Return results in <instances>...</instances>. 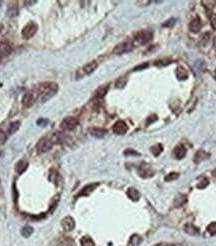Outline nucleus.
I'll list each match as a JSON object with an SVG mask.
<instances>
[{
    "label": "nucleus",
    "mask_w": 216,
    "mask_h": 246,
    "mask_svg": "<svg viewBox=\"0 0 216 246\" xmlns=\"http://www.w3.org/2000/svg\"><path fill=\"white\" fill-rule=\"evenodd\" d=\"M185 201H186V197H185L184 195H179L178 197H176L174 205H175L176 207H179V206H181V205H183V203Z\"/></svg>",
    "instance_id": "a878e982"
},
{
    "label": "nucleus",
    "mask_w": 216,
    "mask_h": 246,
    "mask_svg": "<svg viewBox=\"0 0 216 246\" xmlns=\"http://www.w3.org/2000/svg\"><path fill=\"white\" fill-rule=\"evenodd\" d=\"M201 3L204 5V7L206 8V9L211 10V9L214 8L215 4H216V1H211V0H210V1H202Z\"/></svg>",
    "instance_id": "cd10ccee"
},
{
    "label": "nucleus",
    "mask_w": 216,
    "mask_h": 246,
    "mask_svg": "<svg viewBox=\"0 0 216 246\" xmlns=\"http://www.w3.org/2000/svg\"><path fill=\"white\" fill-rule=\"evenodd\" d=\"M178 178V174L175 173V172H173V173H170V174H168V175H166L165 177V180L166 181H173V180H175V179Z\"/></svg>",
    "instance_id": "7c9ffc66"
},
{
    "label": "nucleus",
    "mask_w": 216,
    "mask_h": 246,
    "mask_svg": "<svg viewBox=\"0 0 216 246\" xmlns=\"http://www.w3.org/2000/svg\"><path fill=\"white\" fill-rule=\"evenodd\" d=\"M137 5H142V6H146V5L150 4V1H136Z\"/></svg>",
    "instance_id": "e433bc0d"
},
{
    "label": "nucleus",
    "mask_w": 216,
    "mask_h": 246,
    "mask_svg": "<svg viewBox=\"0 0 216 246\" xmlns=\"http://www.w3.org/2000/svg\"><path fill=\"white\" fill-rule=\"evenodd\" d=\"M11 46L7 43H1L0 44V54L1 55H8L11 52Z\"/></svg>",
    "instance_id": "412c9836"
},
{
    "label": "nucleus",
    "mask_w": 216,
    "mask_h": 246,
    "mask_svg": "<svg viewBox=\"0 0 216 246\" xmlns=\"http://www.w3.org/2000/svg\"><path fill=\"white\" fill-rule=\"evenodd\" d=\"M7 138V134L5 132H0V144H3Z\"/></svg>",
    "instance_id": "72a5a7b5"
},
{
    "label": "nucleus",
    "mask_w": 216,
    "mask_h": 246,
    "mask_svg": "<svg viewBox=\"0 0 216 246\" xmlns=\"http://www.w3.org/2000/svg\"><path fill=\"white\" fill-rule=\"evenodd\" d=\"M38 96H39L38 92H34V91L27 92V93H25L24 96H23L22 104L24 105V107L29 108V107H31L35 103V101L38 98Z\"/></svg>",
    "instance_id": "20e7f679"
},
{
    "label": "nucleus",
    "mask_w": 216,
    "mask_h": 246,
    "mask_svg": "<svg viewBox=\"0 0 216 246\" xmlns=\"http://www.w3.org/2000/svg\"><path fill=\"white\" fill-rule=\"evenodd\" d=\"M141 241V239L139 236H137V235H134V236H132V238L130 239V244L136 246L137 244H139Z\"/></svg>",
    "instance_id": "2f4dec72"
},
{
    "label": "nucleus",
    "mask_w": 216,
    "mask_h": 246,
    "mask_svg": "<svg viewBox=\"0 0 216 246\" xmlns=\"http://www.w3.org/2000/svg\"><path fill=\"white\" fill-rule=\"evenodd\" d=\"M207 230H208V232L210 234H216V222H213L211 224H209L208 225V227H207Z\"/></svg>",
    "instance_id": "c756f323"
},
{
    "label": "nucleus",
    "mask_w": 216,
    "mask_h": 246,
    "mask_svg": "<svg viewBox=\"0 0 216 246\" xmlns=\"http://www.w3.org/2000/svg\"><path fill=\"white\" fill-rule=\"evenodd\" d=\"M37 30H38L37 24L34 22H30L27 25H25V27L22 29V36L25 39H30L36 34Z\"/></svg>",
    "instance_id": "7ed1b4c3"
},
{
    "label": "nucleus",
    "mask_w": 216,
    "mask_h": 246,
    "mask_svg": "<svg viewBox=\"0 0 216 246\" xmlns=\"http://www.w3.org/2000/svg\"><path fill=\"white\" fill-rule=\"evenodd\" d=\"M168 246H172V245H168Z\"/></svg>",
    "instance_id": "79ce46f5"
},
{
    "label": "nucleus",
    "mask_w": 216,
    "mask_h": 246,
    "mask_svg": "<svg viewBox=\"0 0 216 246\" xmlns=\"http://www.w3.org/2000/svg\"><path fill=\"white\" fill-rule=\"evenodd\" d=\"M78 125V120L74 117H66V118L61 122V127L65 130H72Z\"/></svg>",
    "instance_id": "0eeeda50"
},
{
    "label": "nucleus",
    "mask_w": 216,
    "mask_h": 246,
    "mask_svg": "<svg viewBox=\"0 0 216 246\" xmlns=\"http://www.w3.org/2000/svg\"><path fill=\"white\" fill-rule=\"evenodd\" d=\"M148 66V64H143V65H139V66H137V67L134 69V70H139V69H143V68H146Z\"/></svg>",
    "instance_id": "4c0bfd02"
},
{
    "label": "nucleus",
    "mask_w": 216,
    "mask_h": 246,
    "mask_svg": "<svg viewBox=\"0 0 216 246\" xmlns=\"http://www.w3.org/2000/svg\"><path fill=\"white\" fill-rule=\"evenodd\" d=\"M125 154H126V155H127V154H137V153L134 152V151H132L131 149H128V150L125 151Z\"/></svg>",
    "instance_id": "ea45409f"
},
{
    "label": "nucleus",
    "mask_w": 216,
    "mask_h": 246,
    "mask_svg": "<svg viewBox=\"0 0 216 246\" xmlns=\"http://www.w3.org/2000/svg\"><path fill=\"white\" fill-rule=\"evenodd\" d=\"M174 154H175V157L177 158V159H182V158L186 155V149H185L182 145H180V146L175 148Z\"/></svg>",
    "instance_id": "f3484780"
},
{
    "label": "nucleus",
    "mask_w": 216,
    "mask_h": 246,
    "mask_svg": "<svg viewBox=\"0 0 216 246\" xmlns=\"http://www.w3.org/2000/svg\"><path fill=\"white\" fill-rule=\"evenodd\" d=\"M82 246H94V241L90 237H83L81 239Z\"/></svg>",
    "instance_id": "393cba45"
},
{
    "label": "nucleus",
    "mask_w": 216,
    "mask_h": 246,
    "mask_svg": "<svg viewBox=\"0 0 216 246\" xmlns=\"http://www.w3.org/2000/svg\"><path fill=\"white\" fill-rule=\"evenodd\" d=\"M213 45H214V48H215V51H216V37L213 39Z\"/></svg>",
    "instance_id": "a19ab883"
},
{
    "label": "nucleus",
    "mask_w": 216,
    "mask_h": 246,
    "mask_svg": "<svg viewBox=\"0 0 216 246\" xmlns=\"http://www.w3.org/2000/svg\"><path fill=\"white\" fill-rule=\"evenodd\" d=\"M207 158H209V154L206 153L203 150H199L196 152V154H195V157H194V161L196 163H200L204 160H206Z\"/></svg>",
    "instance_id": "ddd939ff"
},
{
    "label": "nucleus",
    "mask_w": 216,
    "mask_h": 246,
    "mask_svg": "<svg viewBox=\"0 0 216 246\" xmlns=\"http://www.w3.org/2000/svg\"><path fill=\"white\" fill-rule=\"evenodd\" d=\"M202 27V24H201V21H200V19L198 17L194 18L191 22L189 24V29L191 32H194V33H197L199 32V30L201 29Z\"/></svg>",
    "instance_id": "9b49d317"
},
{
    "label": "nucleus",
    "mask_w": 216,
    "mask_h": 246,
    "mask_svg": "<svg viewBox=\"0 0 216 246\" xmlns=\"http://www.w3.org/2000/svg\"><path fill=\"white\" fill-rule=\"evenodd\" d=\"M98 184L95 183V184H89V185L85 186L82 190L80 191L79 193V196H86V195H89V194L94 190V189L97 187Z\"/></svg>",
    "instance_id": "4468645a"
},
{
    "label": "nucleus",
    "mask_w": 216,
    "mask_h": 246,
    "mask_svg": "<svg viewBox=\"0 0 216 246\" xmlns=\"http://www.w3.org/2000/svg\"><path fill=\"white\" fill-rule=\"evenodd\" d=\"M161 151H162V145H160V144H157V145L153 146V147L151 148V152H152L155 156H158V155L161 153Z\"/></svg>",
    "instance_id": "bb28decb"
},
{
    "label": "nucleus",
    "mask_w": 216,
    "mask_h": 246,
    "mask_svg": "<svg viewBox=\"0 0 216 246\" xmlns=\"http://www.w3.org/2000/svg\"><path fill=\"white\" fill-rule=\"evenodd\" d=\"M58 90V86L53 82H47L43 83L39 86L38 88V95H41V101H47L50 99Z\"/></svg>",
    "instance_id": "f257e3e1"
},
{
    "label": "nucleus",
    "mask_w": 216,
    "mask_h": 246,
    "mask_svg": "<svg viewBox=\"0 0 216 246\" xmlns=\"http://www.w3.org/2000/svg\"><path fill=\"white\" fill-rule=\"evenodd\" d=\"M17 13H18V10H17V8H12L11 10H9L8 11V14H9V16H15V15H17Z\"/></svg>",
    "instance_id": "f704fd0d"
},
{
    "label": "nucleus",
    "mask_w": 216,
    "mask_h": 246,
    "mask_svg": "<svg viewBox=\"0 0 216 246\" xmlns=\"http://www.w3.org/2000/svg\"><path fill=\"white\" fill-rule=\"evenodd\" d=\"M32 233V228L29 227V226H25L23 229H22V235L24 237H28L30 236V234Z\"/></svg>",
    "instance_id": "c85d7f7f"
},
{
    "label": "nucleus",
    "mask_w": 216,
    "mask_h": 246,
    "mask_svg": "<svg viewBox=\"0 0 216 246\" xmlns=\"http://www.w3.org/2000/svg\"><path fill=\"white\" fill-rule=\"evenodd\" d=\"M19 125H20V122H19V121H15V122L11 123V124L8 126L7 131L5 132V133L7 134V136H8V135H11V134H13L15 131H17V129L19 128Z\"/></svg>",
    "instance_id": "aec40b11"
},
{
    "label": "nucleus",
    "mask_w": 216,
    "mask_h": 246,
    "mask_svg": "<svg viewBox=\"0 0 216 246\" xmlns=\"http://www.w3.org/2000/svg\"><path fill=\"white\" fill-rule=\"evenodd\" d=\"M52 144H53V142L50 139H48V138H41L39 142L37 143V150L39 153L47 152L48 150L51 149Z\"/></svg>",
    "instance_id": "423d86ee"
},
{
    "label": "nucleus",
    "mask_w": 216,
    "mask_h": 246,
    "mask_svg": "<svg viewBox=\"0 0 216 246\" xmlns=\"http://www.w3.org/2000/svg\"><path fill=\"white\" fill-rule=\"evenodd\" d=\"M97 66H98V64H97L96 61H91V62H89L88 64H86V65L83 66L82 71H83L84 74L89 75L92 72H94V71L96 70V68H97Z\"/></svg>",
    "instance_id": "f8f14e48"
},
{
    "label": "nucleus",
    "mask_w": 216,
    "mask_h": 246,
    "mask_svg": "<svg viewBox=\"0 0 216 246\" xmlns=\"http://www.w3.org/2000/svg\"><path fill=\"white\" fill-rule=\"evenodd\" d=\"M112 130L113 132L115 133V134L117 135H123V134H125V133L127 132L128 130V126L127 124L124 122V121H117L114 125H113L112 127Z\"/></svg>",
    "instance_id": "6e6552de"
},
{
    "label": "nucleus",
    "mask_w": 216,
    "mask_h": 246,
    "mask_svg": "<svg viewBox=\"0 0 216 246\" xmlns=\"http://www.w3.org/2000/svg\"><path fill=\"white\" fill-rule=\"evenodd\" d=\"M138 171H139V175L143 178H148V177H151L154 175V172L152 171L150 166H148V165L140 166L139 169H138Z\"/></svg>",
    "instance_id": "9d476101"
},
{
    "label": "nucleus",
    "mask_w": 216,
    "mask_h": 246,
    "mask_svg": "<svg viewBox=\"0 0 216 246\" xmlns=\"http://www.w3.org/2000/svg\"><path fill=\"white\" fill-rule=\"evenodd\" d=\"M127 195H128V197L131 199V200H134V201H137L138 199H139V197H140L139 192H138L136 189H134V188H129V189H128Z\"/></svg>",
    "instance_id": "a211bd4d"
},
{
    "label": "nucleus",
    "mask_w": 216,
    "mask_h": 246,
    "mask_svg": "<svg viewBox=\"0 0 216 246\" xmlns=\"http://www.w3.org/2000/svg\"><path fill=\"white\" fill-rule=\"evenodd\" d=\"M210 22H211V26L216 30V14L210 15Z\"/></svg>",
    "instance_id": "473e14b6"
},
{
    "label": "nucleus",
    "mask_w": 216,
    "mask_h": 246,
    "mask_svg": "<svg viewBox=\"0 0 216 246\" xmlns=\"http://www.w3.org/2000/svg\"><path fill=\"white\" fill-rule=\"evenodd\" d=\"M73 245H74L73 241L68 237L61 238L57 242V246H73Z\"/></svg>",
    "instance_id": "5701e85b"
},
{
    "label": "nucleus",
    "mask_w": 216,
    "mask_h": 246,
    "mask_svg": "<svg viewBox=\"0 0 216 246\" xmlns=\"http://www.w3.org/2000/svg\"><path fill=\"white\" fill-rule=\"evenodd\" d=\"M90 133H91L92 136L97 137V138H101V137H103L106 134V130L102 129V128L95 127V128H92V129H90Z\"/></svg>",
    "instance_id": "2eb2a0df"
},
{
    "label": "nucleus",
    "mask_w": 216,
    "mask_h": 246,
    "mask_svg": "<svg viewBox=\"0 0 216 246\" xmlns=\"http://www.w3.org/2000/svg\"><path fill=\"white\" fill-rule=\"evenodd\" d=\"M184 230H185V232L188 233V234H190V235H196V234H198V230H197V228H196V227H194L192 224H187L186 226H185Z\"/></svg>",
    "instance_id": "b1692460"
},
{
    "label": "nucleus",
    "mask_w": 216,
    "mask_h": 246,
    "mask_svg": "<svg viewBox=\"0 0 216 246\" xmlns=\"http://www.w3.org/2000/svg\"><path fill=\"white\" fill-rule=\"evenodd\" d=\"M176 76H177V78L179 80H185V79H187V77H188V72H187V70L185 68L178 67L176 69Z\"/></svg>",
    "instance_id": "dca6fc26"
},
{
    "label": "nucleus",
    "mask_w": 216,
    "mask_h": 246,
    "mask_svg": "<svg viewBox=\"0 0 216 246\" xmlns=\"http://www.w3.org/2000/svg\"><path fill=\"white\" fill-rule=\"evenodd\" d=\"M207 184H208V180H207V179H204V180H203L201 183L198 184V187H199V188H204L205 186L207 185Z\"/></svg>",
    "instance_id": "c9c22d12"
},
{
    "label": "nucleus",
    "mask_w": 216,
    "mask_h": 246,
    "mask_svg": "<svg viewBox=\"0 0 216 246\" xmlns=\"http://www.w3.org/2000/svg\"><path fill=\"white\" fill-rule=\"evenodd\" d=\"M133 49V45L129 41H125V42H122L120 44H118L115 46V48L113 49V53L117 54V55H121L127 52H130Z\"/></svg>",
    "instance_id": "39448f33"
},
{
    "label": "nucleus",
    "mask_w": 216,
    "mask_h": 246,
    "mask_svg": "<svg viewBox=\"0 0 216 246\" xmlns=\"http://www.w3.org/2000/svg\"><path fill=\"white\" fill-rule=\"evenodd\" d=\"M27 166H28V164H27V162L25 161V160H20L17 164H16V166H15V169H16V171L18 172V173H22L25 169L27 168Z\"/></svg>",
    "instance_id": "4be33fe9"
},
{
    "label": "nucleus",
    "mask_w": 216,
    "mask_h": 246,
    "mask_svg": "<svg viewBox=\"0 0 216 246\" xmlns=\"http://www.w3.org/2000/svg\"><path fill=\"white\" fill-rule=\"evenodd\" d=\"M61 224H62V227L64 228V230H66V231H71V230L75 227L74 219L72 217H70V216H67V217L63 218Z\"/></svg>",
    "instance_id": "1a4fd4ad"
},
{
    "label": "nucleus",
    "mask_w": 216,
    "mask_h": 246,
    "mask_svg": "<svg viewBox=\"0 0 216 246\" xmlns=\"http://www.w3.org/2000/svg\"><path fill=\"white\" fill-rule=\"evenodd\" d=\"M108 91V86L107 85H103V86H100L98 88L96 89L95 91V96L97 98H102V97H104L105 94L107 93Z\"/></svg>",
    "instance_id": "6ab92c4d"
},
{
    "label": "nucleus",
    "mask_w": 216,
    "mask_h": 246,
    "mask_svg": "<svg viewBox=\"0 0 216 246\" xmlns=\"http://www.w3.org/2000/svg\"><path fill=\"white\" fill-rule=\"evenodd\" d=\"M37 123L39 125H42V124H47V120H45V119H40L37 121Z\"/></svg>",
    "instance_id": "58836bf2"
},
{
    "label": "nucleus",
    "mask_w": 216,
    "mask_h": 246,
    "mask_svg": "<svg viewBox=\"0 0 216 246\" xmlns=\"http://www.w3.org/2000/svg\"><path fill=\"white\" fill-rule=\"evenodd\" d=\"M153 37V33L150 30H141L137 32L135 35V40L139 44H146L150 41Z\"/></svg>",
    "instance_id": "f03ea898"
}]
</instances>
